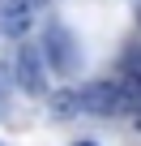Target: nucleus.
Returning <instances> with one entry per match:
<instances>
[{"mask_svg":"<svg viewBox=\"0 0 141 146\" xmlns=\"http://www.w3.org/2000/svg\"><path fill=\"white\" fill-rule=\"evenodd\" d=\"M43 64H51L60 78H73L77 73V39H73V30H68L64 22H56V17H47V26H43Z\"/></svg>","mask_w":141,"mask_h":146,"instance_id":"f257e3e1","label":"nucleus"},{"mask_svg":"<svg viewBox=\"0 0 141 146\" xmlns=\"http://www.w3.org/2000/svg\"><path fill=\"white\" fill-rule=\"evenodd\" d=\"M73 95H77V112H86V116H128L115 82H90Z\"/></svg>","mask_w":141,"mask_h":146,"instance_id":"7ed1b4c3","label":"nucleus"},{"mask_svg":"<svg viewBox=\"0 0 141 146\" xmlns=\"http://www.w3.org/2000/svg\"><path fill=\"white\" fill-rule=\"evenodd\" d=\"M137 129H141V112H137Z\"/></svg>","mask_w":141,"mask_h":146,"instance_id":"9d476101","label":"nucleus"},{"mask_svg":"<svg viewBox=\"0 0 141 146\" xmlns=\"http://www.w3.org/2000/svg\"><path fill=\"white\" fill-rule=\"evenodd\" d=\"M47 103H51V116H56V120H73V116H81V112H77V95H73V90H51V95H47Z\"/></svg>","mask_w":141,"mask_h":146,"instance_id":"39448f33","label":"nucleus"},{"mask_svg":"<svg viewBox=\"0 0 141 146\" xmlns=\"http://www.w3.org/2000/svg\"><path fill=\"white\" fill-rule=\"evenodd\" d=\"M77 146H94V142H77Z\"/></svg>","mask_w":141,"mask_h":146,"instance_id":"1a4fd4ad","label":"nucleus"},{"mask_svg":"<svg viewBox=\"0 0 141 146\" xmlns=\"http://www.w3.org/2000/svg\"><path fill=\"white\" fill-rule=\"evenodd\" d=\"M9 73H13V82L26 90V95H47V64H43V52L26 39H17L13 47V60H9Z\"/></svg>","mask_w":141,"mask_h":146,"instance_id":"f03ea898","label":"nucleus"},{"mask_svg":"<svg viewBox=\"0 0 141 146\" xmlns=\"http://www.w3.org/2000/svg\"><path fill=\"white\" fill-rule=\"evenodd\" d=\"M5 78H9V64H0V108H5V90H9V82H5Z\"/></svg>","mask_w":141,"mask_h":146,"instance_id":"6e6552de","label":"nucleus"},{"mask_svg":"<svg viewBox=\"0 0 141 146\" xmlns=\"http://www.w3.org/2000/svg\"><path fill=\"white\" fill-rule=\"evenodd\" d=\"M47 0H0V35L9 39H26V30L39 22Z\"/></svg>","mask_w":141,"mask_h":146,"instance_id":"20e7f679","label":"nucleus"},{"mask_svg":"<svg viewBox=\"0 0 141 146\" xmlns=\"http://www.w3.org/2000/svg\"><path fill=\"white\" fill-rule=\"evenodd\" d=\"M137 22H141V9H137Z\"/></svg>","mask_w":141,"mask_h":146,"instance_id":"9b49d317","label":"nucleus"},{"mask_svg":"<svg viewBox=\"0 0 141 146\" xmlns=\"http://www.w3.org/2000/svg\"><path fill=\"white\" fill-rule=\"evenodd\" d=\"M115 90H120V99H124V112H141V78H132V73H124V78L115 82Z\"/></svg>","mask_w":141,"mask_h":146,"instance_id":"423d86ee","label":"nucleus"},{"mask_svg":"<svg viewBox=\"0 0 141 146\" xmlns=\"http://www.w3.org/2000/svg\"><path fill=\"white\" fill-rule=\"evenodd\" d=\"M124 73H132V78H141V47H132L124 56Z\"/></svg>","mask_w":141,"mask_h":146,"instance_id":"0eeeda50","label":"nucleus"}]
</instances>
